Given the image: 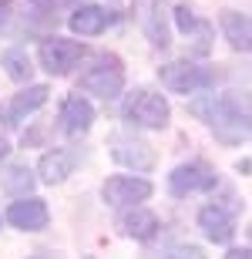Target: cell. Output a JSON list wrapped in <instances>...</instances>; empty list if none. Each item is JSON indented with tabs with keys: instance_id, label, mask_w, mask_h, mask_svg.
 Instances as JSON below:
<instances>
[{
	"instance_id": "obj_4",
	"label": "cell",
	"mask_w": 252,
	"mask_h": 259,
	"mask_svg": "<svg viewBox=\"0 0 252 259\" xmlns=\"http://www.w3.org/2000/svg\"><path fill=\"white\" fill-rule=\"evenodd\" d=\"M81 88L91 91V95H101V98H115L121 88H125V71H121V61L115 54H105L97 58L94 67H87L81 74Z\"/></svg>"
},
{
	"instance_id": "obj_5",
	"label": "cell",
	"mask_w": 252,
	"mask_h": 259,
	"mask_svg": "<svg viewBox=\"0 0 252 259\" xmlns=\"http://www.w3.org/2000/svg\"><path fill=\"white\" fill-rule=\"evenodd\" d=\"M108 148L115 155V162L128 165V168H135V172H148L152 165H155V152H152V145L135 138L131 132H115L108 138Z\"/></svg>"
},
{
	"instance_id": "obj_24",
	"label": "cell",
	"mask_w": 252,
	"mask_h": 259,
	"mask_svg": "<svg viewBox=\"0 0 252 259\" xmlns=\"http://www.w3.org/2000/svg\"><path fill=\"white\" fill-rule=\"evenodd\" d=\"M10 17V0H0V24Z\"/></svg>"
},
{
	"instance_id": "obj_18",
	"label": "cell",
	"mask_w": 252,
	"mask_h": 259,
	"mask_svg": "<svg viewBox=\"0 0 252 259\" xmlns=\"http://www.w3.org/2000/svg\"><path fill=\"white\" fill-rule=\"evenodd\" d=\"M0 67H7V74L14 77V81H27L30 71H34V67H30V58L20 48L4 51V54H0Z\"/></svg>"
},
{
	"instance_id": "obj_21",
	"label": "cell",
	"mask_w": 252,
	"mask_h": 259,
	"mask_svg": "<svg viewBox=\"0 0 252 259\" xmlns=\"http://www.w3.org/2000/svg\"><path fill=\"white\" fill-rule=\"evenodd\" d=\"M162 259H205L198 246H178V249H168Z\"/></svg>"
},
{
	"instance_id": "obj_10",
	"label": "cell",
	"mask_w": 252,
	"mask_h": 259,
	"mask_svg": "<svg viewBox=\"0 0 252 259\" xmlns=\"http://www.w3.org/2000/svg\"><path fill=\"white\" fill-rule=\"evenodd\" d=\"M44 101H47V88H44V84H30L27 91H20V95L0 111V118H4V125H7V128H17L20 121H24L27 115H34Z\"/></svg>"
},
{
	"instance_id": "obj_8",
	"label": "cell",
	"mask_w": 252,
	"mask_h": 259,
	"mask_svg": "<svg viewBox=\"0 0 252 259\" xmlns=\"http://www.w3.org/2000/svg\"><path fill=\"white\" fill-rule=\"evenodd\" d=\"M135 14L138 24L145 30V37L155 48H168V14H165V0H135Z\"/></svg>"
},
{
	"instance_id": "obj_3",
	"label": "cell",
	"mask_w": 252,
	"mask_h": 259,
	"mask_svg": "<svg viewBox=\"0 0 252 259\" xmlns=\"http://www.w3.org/2000/svg\"><path fill=\"white\" fill-rule=\"evenodd\" d=\"M162 84L175 95H195V91H205V88L215 81V71L209 67H198V64H188V61H172L158 71Z\"/></svg>"
},
{
	"instance_id": "obj_23",
	"label": "cell",
	"mask_w": 252,
	"mask_h": 259,
	"mask_svg": "<svg viewBox=\"0 0 252 259\" xmlns=\"http://www.w3.org/2000/svg\"><path fill=\"white\" fill-rule=\"evenodd\" d=\"M225 259H252V252L249 249H229V252H225Z\"/></svg>"
},
{
	"instance_id": "obj_11",
	"label": "cell",
	"mask_w": 252,
	"mask_h": 259,
	"mask_svg": "<svg viewBox=\"0 0 252 259\" xmlns=\"http://www.w3.org/2000/svg\"><path fill=\"white\" fill-rule=\"evenodd\" d=\"M7 219L17 226V229H27V232H37L47 226V205L40 199H20L7 209Z\"/></svg>"
},
{
	"instance_id": "obj_6",
	"label": "cell",
	"mask_w": 252,
	"mask_h": 259,
	"mask_svg": "<svg viewBox=\"0 0 252 259\" xmlns=\"http://www.w3.org/2000/svg\"><path fill=\"white\" fill-rule=\"evenodd\" d=\"M219 175H215L212 165L205 162H188V165H178L172 175H168V189L175 195H192V192H209L215 189Z\"/></svg>"
},
{
	"instance_id": "obj_2",
	"label": "cell",
	"mask_w": 252,
	"mask_h": 259,
	"mask_svg": "<svg viewBox=\"0 0 252 259\" xmlns=\"http://www.w3.org/2000/svg\"><path fill=\"white\" fill-rule=\"evenodd\" d=\"M121 115H125V121H131L138 128H165L172 108H168V101L162 95L148 91V88H138V91L128 95Z\"/></svg>"
},
{
	"instance_id": "obj_1",
	"label": "cell",
	"mask_w": 252,
	"mask_h": 259,
	"mask_svg": "<svg viewBox=\"0 0 252 259\" xmlns=\"http://www.w3.org/2000/svg\"><path fill=\"white\" fill-rule=\"evenodd\" d=\"M195 115H202L209 121V128L215 132V138L225 145L249 142L252 138V95L249 91H225L219 98L209 101H195Z\"/></svg>"
},
{
	"instance_id": "obj_16",
	"label": "cell",
	"mask_w": 252,
	"mask_h": 259,
	"mask_svg": "<svg viewBox=\"0 0 252 259\" xmlns=\"http://www.w3.org/2000/svg\"><path fill=\"white\" fill-rule=\"evenodd\" d=\"M108 20H111V17H108V10L87 4V7L74 10V17H71V30L81 34V37H94V34H101V30L108 27Z\"/></svg>"
},
{
	"instance_id": "obj_9",
	"label": "cell",
	"mask_w": 252,
	"mask_h": 259,
	"mask_svg": "<svg viewBox=\"0 0 252 259\" xmlns=\"http://www.w3.org/2000/svg\"><path fill=\"white\" fill-rule=\"evenodd\" d=\"M101 192H105L108 205H131V202H141L152 195V182L131 179V175H111Z\"/></svg>"
},
{
	"instance_id": "obj_26",
	"label": "cell",
	"mask_w": 252,
	"mask_h": 259,
	"mask_svg": "<svg viewBox=\"0 0 252 259\" xmlns=\"http://www.w3.org/2000/svg\"><path fill=\"white\" fill-rule=\"evenodd\" d=\"M30 259H47V256H30Z\"/></svg>"
},
{
	"instance_id": "obj_27",
	"label": "cell",
	"mask_w": 252,
	"mask_h": 259,
	"mask_svg": "<svg viewBox=\"0 0 252 259\" xmlns=\"http://www.w3.org/2000/svg\"><path fill=\"white\" fill-rule=\"evenodd\" d=\"M84 259H94V256H84Z\"/></svg>"
},
{
	"instance_id": "obj_22",
	"label": "cell",
	"mask_w": 252,
	"mask_h": 259,
	"mask_svg": "<svg viewBox=\"0 0 252 259\" xmlns=\"http://www.w3.org/2000/svg\"><path fill=\"white\" fill-rule=\"evenodd\" d=\"M30 4H34V7L37 10H61V7H71V4H74V0H30Z\"/></svg>"
},
{
	"instance_id": "obj_7",
	"label": "cell",
	"mask_w": 252,
	"mask_h": 259,
	"mask_svg": "<svg viewBox=\"0 0 252 259\" xmlns=\"http://www.w3.org/2000/svg\"><path fill=\"white\" fill-rule=\"evenodd\" d=\"M81 58H84V44H78V40L47 37L40 44V64L47 67L51 74H68Z\"/></svg>"
},
{
	"instance_id": "obj_17",
	"label": "cell",
	"mask_w": 252,
	"mask_h": 259,
	"mask_svg": "<svg viewBox=\"0 0 252 259\" xmlns=\"http://www.w3.org/2000/svg\"><path fill=\"white\" fill-rule=\"evenodd\" d=\"M121 226H125V232L131 236V239H152V236L158 232V219L152 215V212H145V209L128 212L125 219H121Z\"/></svg>"
},
{
	"instance_id": "obj_15",
	"label": "cell",
	"mask_w": 252,
	"mask_h": 259,
	"mask_svg": "<svg viewBox=\"0 0 252 259\" xmlns=\"http://www.w3.org/2000/svg\"><path fill=\"white\" fill-rule=\"evenodd\" d=\"M222 34L235 51H252V17L225 10L222 14Z\"/></svg>"
},
{
	"instance_id": "obj_19",
	"label": "cell",
	"mask_w": 252,
	"mask_h": 259,
	"mask_svg": "<svg viewBox=\"0 0 252 259\" xmlns=\"http://www.w3.org/2000/svg\"><path fill=\"white\" fill-rule=\"evenodd\" d=\"M30 185H34V175H30V168H24V165H14V168L4 175V189H7L10 195H27Z\"/></svg>"
},
{
	"instance_id": "obj_12",
	"label": "cell",
	"mask_w": 252,
	"mask_h": 259,
	"mask_svg": "<svg viewBox=\"0 0 252 259\" xmlns=\"http://www.w3.org/2000/svg\"><path fill=\"white\" fill-rule=\"evenodd\" d=\"M198 226L205 229V236L212 242H232V236H235V222L222 205H205L198 212Z\"/></svg>"
},
{
	"instance_id": "obj_20",
	"label": "cell",
	"mask_w": 252,
	"mask_h": 259,
	"mask_svg": "<svg viewBox=\"0 0 252 259\" xmlns=\"http://www.w3.org/2000/svg\"><path fill=\"white\" fill-rule=\"evenodd\" d=\"M175 20H178V27H182L185 34H192V30L209 34V27H205V24H198V20L192 17V10H188V7H175Z\"/></svg>"
},
{
	"instance_id": "obj_13",
	"label": "cell",
	"mask_w": 252,
	"mask_h": 259,
	"mask_svg": "<svg viewBox=\"0 0 252 259\" xmlns=\"http://www.w3.org/2000/svg\"><path fill=\"white\" fill-rule=\"evenodd\" d=\"M61 121H64V132L81 135V132L91 128V121H94V108H91V101H84L81 95H71L68 101H64V108H61Z\"/></svg>"
},
{
	"instance_id": "obj_25",
	"label": "cell",
	"mask_w": 252,
	"mask_h": 259,
	"mask_svg": "<svg viewBox=\"0 0 252 259\" xmlns=\"http://www.w3.org/2000/svg\"><path fill=\"white\" fill-rule=\"evenodd\" d=\"M7 152H10V145L4 142V138H0V158H4V155H7Z\"/></svg>"
},
{
	"instance_id": "obj_14",
	"label": "cell",
	"mask_w": 252,
	"mask_h": 259,
	"mask_svg": "<svg viewBox=\"0 0 252 259\" xmlns=\"http://www.w3.org/2000/svg\"><path fill=\"white\" fill-rule=\"evenodd\" d=\"M74 162H78V155L74 152H64V148H54V152H47L44 158H40V165H37V172H40V179L47 185H58V182H64L71 175V168H74Z\"/></svg>"
}]
</instances>
